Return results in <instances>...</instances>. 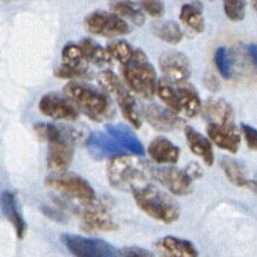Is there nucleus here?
<instances>
[{
  "mask_svg": "<svg viewBox=\"0 0 257 257\" xmlns=\"http://www.w3.org/2000/svg\"><path fill=\"white\" fill-rule=\"evenodd\" d=\"M135 201L144 212L160 222L175 223L180 216L176 201L152 184H145L132 191Z\"/></svg>",
  "mask_w": 257,
  "mask_h": 257,
  "instance_id": "20e7f679",
  "label": "nucleus"
},
{
  "mask_svg": "<svg viewBox=\"0 0 257 257\" xmlns=\"http://www.w3.org/2000/svg\"><path fill=\"white\" fill-rule=\"evenodd\" d=\"M86 30L90 34L103 36V37H119L131 32V28L125 20L115 13L106 11H95L88 14L84 21Z\"/></svg>",
  "mask_w": 257,
  "mask_h": 257,
  "instance_id": "6e6552de",
  "label": "nucleus"
},
{
  "mask_svg": "<svg viewBox=\"0 0 257 257\" xmlns=\"http://www.w3.org/2000/svg\"><path fill=\"white\" fill-rule=\"evenodd\" d=\"M241 131L244 136V139H246L248 147L250 150L255 151L256 146H257V132L256 128L252 127L251 125L246 123H241Z\"/></svg>",
  "mask_w": 257,
  "mask_h": 257,
  "instance_id": "c9c22d12",
  "label": "nucleus"
},
{
  "mask_svg": "<svg viewBox=\"0 0 257 257\" xmlns=\"http://www.w3.org/2000/svg\"><path fill=\"white\" fill-rule=\"evenodd\" d=\"M215 63L220 76L225 79H230L233 75V56L227 47L220 46L216 50Z\"/></svg>",
  "mask_w": 257,
  "mask_h": 257,
  "instance_id": "7c9ffc66",
  "label": "nucleus"
},
{
  "mask_svg": "<svg viewBox=\"0 0 257 257\" xmlns=\"http://www.w3.org/2000/svg\"><path fill=\"white\" fill-rule=\"evenodd\" d=\"M152 177L175 195H187L193 190V182L185 172L176 167L151 169Z\"/></svg>",
  "mask_w": 257,
  "mask_h": 257,
  "instance_id": "ddd939ff",
  "label": "nucleus"
},
{
  "mask_svg": "<svg viewBox=\"0 0 257 257\" xmlns=\"http://www.w3.org/2000/svg\"><path fill=\"white\" fill-rule=\"evenodd\" d=\"M138 5L152 18H161L166 12L162 0H138Z\"/></svg>",
  "mask_w": 257,
  "mask_h": 257,
  "instance_id": "72a5a7b5",
  "label": "nucleus"
},
{
  "mask_svg": "<svg viewBox=\"0 0 257 257\" xmlns=\"http://www.w3.org/2000/svg\"><path fill=\"white\" fill-rule=\"evenodd\" d=\"M98 80L103 90L114 96L120 108V111L125 119L128 120V123L136 128L142 127V116H140L135 96L127 91L124 84L120 83L117 76L111 70H104L99 75Z\"/></svg>",
  "mask_w": 257,
  "mask_h": 257,
  "instance_id": "423d86ee",
  "label": "nucleus"
},
{
  "mask_svg": "<svg viewBox=\"0 0 257 257\" xmlns=\"http://www.w3.org/2000/svg\"><path fill=\"white\" fill-rule=\"evenodd\" d=\"M247 52H248V55L249 58L251 60V63L256 66V45L255 44H250V45L247 46Z\"/></svg>",
  "mask_w": 257,
  "mask_h": 257,
  "instance_id": "ea45409f",
  "label": "nucleus"
},
{
  "mask_svg": "<svg viewBox=\"0 0 257 257\" xmlns=\"http://www.w3.org/2000/svg\"><path fill=\"white\" fill-rule=\"evenodd\" d=\"M156 250L161 256L167 257H196L199 256L198 249L191 241L168 235L158 241L155 244Z\"/></svg>",
  "mask_w": 257,
  "mask_h": 257,
  "instance_id": "6ab92c4d",
  "label": "nucleus"
},
{
  "mask_svg": "<svg viewBox=\"0 0 257 257\" xmlns=\"http://www.w3.org/2000/svg\"><path fill=\"white\" fill-rule=\"evenodd\" d=\"M35 132L42 140L48 143L47 167L55 172H64L74 159L77 132L51 123H38Z\"/></svg>",
  "mask_w": 257,
  "mask_h": 257,
  "instance_id": "f257e3e1",
  "label": "nucleus"
},
{
  "mask_svg": "<svg viewBox=\"0 0 257 257\" xmlns=\"http://www.w3.org/2000/svg\"><path fill=\"white\" fill-rule=\"evenodd\" d=\"M175 84L182 111H184L187 117H194L199 114L202 106L198 91L192 84L187 83V80Z\"/></svg>",
  "mask_w": 257,
  "mask_h": 257,
  "instance_id": "5701e85b",
  "label": "nucleus"
},
{
  "mask_svg": "<svg viewBox=\"0 0 257 257\" xmlns=\"http://www.w3.org/2000/svg\"><path fill=\"white\" fill-rule=\"evenodd\" d=\"M224 12L233 22H240L246 15L247 0H223Z\"/></svg>",
  "mask_w": 257,
  "mask_h": 257,
  "instance_id": "473e14b6",
  "label": "nucleus"
},
{
  "mask_svg": "<svg viewBox=\"0 0 257 257\" xmlns=\"http://www.w3.org/2000/svg\"><path fill=\"white\" fill-rule=\"evenodd\" d=\"M61 241L72 255L79 257H114L118 250L112 244L101 239L86 238L76 234L61 235Z\"/></svg>",
  "mask_w": 257,
  "mask_h": 257,
  "instance_id": "1a4fd4ad",
  "label": "nucleus"
},
{
  "mask_svg": "<svg viewBox=\"0 0 257 257\" xmlns=\"http://www.w3.org/2000/svg\"><path fill=\"white\" fill-rule=\"evenodd\" d=\"M45 184L47 187L62 194L64 198L77 201L83 207L95 201L93 187L85 179L76 174L58 172L56 175L48 177Z\"/></svg>",
  "mask_w": 257,
  "mask_h": 257,
  "instance_id": "0eeeda50",
  "label": "nucleus"
},
{
  "mask_svg": "<svg viewBox=\"0 0 257 257\" xmlns=\"http://www.w3.org/2000/svg\"><path fill=\"white\" fill-rule=\"evenodd\" d=\"M156 92H158L160 99L170 108L171 111H174L175 114L182 112V108H180L176 87L172 86L171 82H169L168 79H161L160 82H158Z\"/></svg>",
  "mask_w": 257,
  "mask_h": 257,
  "instance_id": "c85d7f7f",
  "label": "nucleus"
},
{
  "mask_svg": "<svg viewBox=\"0 0 257 257\" xmlns=\"http://www.w3.org/2000/svg\"><path fill=\"white\" fill-rule=\"evenodd\" d=\"M151 169L150 164L142 159L123 154L110 159L107 167V176L112 187L132 192L135 188L148 184L152 177Z\"/></svg>",
  "mask_w": 257,
  "mask_h": 257,
  "instance_id": "7ed1b4c3",
  "label": "nucleus"
},
{
  "mask_svg": "<svg viewBox=\"0 0 257 257\" xmlns=\"http://www.w3.org/2000/svg\"><path fill=\"white\" fill-rule=\"evenodd\" d=\"M201 115L211 124H233L234 112L230 103L222 98H211L201 106Z\"/></svg>",
  "mask_w": 257,
  "mask_h": 257,
  "instance_id": "a211bd4d",
  "label": "nucleus"
},
{
  "mask_svg": "<svg viewBox=\"0 0 257 257\" xmlns=\"http://www.w3.org/2000/svg\"><path fill=\"white\" fill-rule=\"evenodd\" d=\"M210 2H212V0H210Z\"/></svg>",
  "mask_w": 257,
  "mask_h": 257,
  "instance_id": "a19ab883",
  "label": "nucleus"
},
{
  "mask_svg": "<svg viewBox=\"0 0 257 257\" xmlns=\"http://www.w3.org/2000/svg\"><path fill=\"white\" fill-rule=\"evenodd\" d=\"M86 148L91 156L95 160L101 161L106 159H112L116 156L127 154L125 148L108 134L94 131L86 139Z\"/></svg>",
  "mask_w": 257,
  "mask_h": 257,
  "instance_id": "2eb2a0df",
  "label": "nucleus"
},
{
  "mask_svg": "<svg viewBox=\"0 0 257 257\" xmlns=\"http://www.w3.org/2000/svg\"><path fill=\"white\" fill-rule=\"evenodd\" d=\"M204 85H206L208 90L212 92H217L220 88L218 79L214 75H208L207 77H204Z\"/></svg>",
  "mask_w": 257,
  "mask_h": 257,
  "instance_id": "4c0bfd02",
  "label": "nucleus"
},
{
  "mask_svg": "<svg viewBox=\"0 0 257 257\" xmlns=\"http://www.w3.org/2000/svg\"><path fill=\"white\" fill-rule=\"evenodd\" d=\"M182 22L195 32L204 31V19L202 16V7L194 4H185L182 6L179 15Z\"/></svg>",
  "mask_w": 257,
  "mask_h": 257,
  "instance_id": "cd10ccee",
  "label": "nucleus"
},
{
  "mask_svg": "<svg viewBox=\"0 0 257 257\" xmlns=\"http://www.w3.org/2000/svg\"><path fill=\"white\" fill-rule=\"evenodd\" d=\"M220 167H222L225 176L233 185L238 187H248L254 192L256 191V182L247 178L243 168L235 160L224 158L220 161Z\"/></svg>",
  "mask_w": 257,
  "mask_h": 257,
  "instance_id": "a878e982",
  "label": "nucleus"
},
{
  "mask_svg": "<svg viewBox=\"0 0 257 257\" xmlns=\"http://www.w3.org/2000/svg\"><path fill=\"white\" fill-rule=\"evenodd\" d=\"M185 137H186L187 144L190 150L195 155L200 156L203 160L206 166L211 167L214 164V151H212V145L210 140L201 135L195 128L192 126H185Z\"/></svg>",
  "mask_w": 257,
  "mask_h": 257,
  "instance_id": "4be33fe9",
  "label": "nucleus"
},
{
  "mask_svg": "<svg viewBox=\"0 0 257 257\" xmlns=\"http://www.w3.org/2000/svg\"><path fill=\"white\" fill-rule=\"evenodd\" d=\"M43 211H44V214L47 215L48 217H51L52 219L58 220V222H63V220H66V217H64V215H62L61 212L53 210L52 208L43 207Z\"/></svg>",
  "mask_w": 257,
  "mask_h": 257,
  "instance_id": "58836bf2",
  "label": "nucleus"
},
{
  "mask_svg": "<svg viewBox=\"0 0 257 257\" xmlns=\"http://www.w3.org/2000/svg\"><path fill=\"white\" fill-rule=\"evenodd\" d=\"M159 66L163 75L171 83L185 82L192 74L191 63L182 52L169 51L160 56Z\"/></svg>",
  "mask_w": 257,
  "mask_h": 257,
  "instance_id": "f8f14e48",
  "label": "nucleus"
},
{
  "mask_svg": "<svg viewBox=\"0 0 257 257\" xmlns=\"http://www.w3.org/2000/svg\"><path fill=\"white\" fill-rule=\"evenodd\" d=\"M39 110L42 114L53 119L76 120L78 118V110L67 96L58 93H47L39 101Z\"/></svg>",
  "mask_w": 257,
  "mask_h": 257,
  "instance_id": "4468645a",
  "label": "nucleus"
},
{
  "mask_svg": "<svg viewBox=\"0 0 257 257\" xmlns=\"http://www.w3.org/2000/svg\"><path fill=\"white\" fill-rule=\"evenodd\" d=\"M107 51L112 59L117 60L122 64L126 63L134 54V48L123 39H115L108 43Z\"/></svg>",
  "mask_w": 257,
  "mask_h": 257,
  "instance_id": "2f4dec72",
  "label": "nucleus"
},
{
  "mask_svg": "<svg viewBox=\"0 0 257 257\" xmlns=\"http://www.w3.org/2000/svg\"><path fill=\"white\" fill-rule=\"evenodd\" d=\"M123 77L126 85L142 98L151 99L155 95L156 72L144 51H134L131 59L123 64Z\"/></svg>",
  "mask_w": 257,
  "mask_h": 257,
  "instance_id": "39448f33",
  "label": "nucleus"
},
{
  "mask_svg": "<svg viewBox=\"0 0 257 257\" xmlns=\"http://www.w3.org/2000/svg\"><path fill=\"white\" fill-rule=\"evenodd\" d=\"M118 256L124 257H152L154 254L151 251L146 250V249L137 247V246H130V247H123L118 249Z\"/></svg>",
  "mask_w": 257,
  "mask_h": 257,
  "instance_id": "f704fd0d",
  "label": "nucleus"
},
{
  "mask_svg": "<svg viewBox=\"0 0 257 257\" xmlns=\"http://www.w3.org/2000/svg\"><path fill=\"white\" fill-rule=\"evenodd\" d=\"M109 8L112 13L117 14L119 18L128 20L136 26H143L145 23L144 12L138 4L132 0H110Z\"/></svg>",
  "mask_w": 257,
  "mask_h": 257,
  "instance_id": "393cba45",
  "label": "nucleus"
},
{
  "mask_svg": "<svg viewBox=\"0 0 257 257\" xmlns=\"http://www.w3.org/2000/svg\"><path fill=\"white\" fill-rule=\"evenodd\" d=\"M192 182L200 179L203 176V169L198 162H190L183 170Z\"/></svg>",
  "mask_w": 257,
  "mask_h": 257,
  "instance_id": "e433bc0d",
  "label": "nucleus"
},
{
  "mask_svg": "<svg viewBox=\"0 0 257 257\" xmlns=\"http://www.w3.org/2000/svg\"><path fill=\"white\" fill-rule=\"evenodd\" d=\"M155 35L158 37L171 45H177L183 40V31L179 24L174 21H167L155 27Z\"/></svg>",
  "mask_w": 257,
  "mask_h": 257,
  "instance_id": "c756f323",
  "label": "nucleus"
},
{
  "mask_svg": "<svg viewBox=\"0 0 257 257\" xmlns=\"http://www.w3.org/2000/svg\"><path fill=\"white\" fill-rule=\"evenodd\" d=\"M78 214L83 222L82 228L84 232H114L118 228L103 204H96L95 201L84 206L82 210H78Z\"/></svg>",
  "mask_w": 257,
  "mask_h": 257,
  "instance_id": "9b49d317",
  "label": "nucleus"
},
{
  "mask_svg": "<svg viewBox=\"0 0 257 257\" xmlns=\"http://www.w3.org/2000/svg\"><path fill=\"white\" fill-rule=\"evenodd\" d=\"M63 93L78 111L95 122H103L114 117L115 108L110 98L98 88L85 83L70 82L64 86Z\"/></svg>",
  "mask_w": 257,
  "mask_h": 257,
  "instance_id": "f03ea898",
  "label": "nucleus"
},
{
  "mask_svg": "<svg viewBox=\"0 0 257 257\" xmlns=\"http://www.w3.org/2000/svg\"><path fill=\"white\" fill-rule=\"evenodd\" d=\"M106 131L127 152L134 153L137 156L145 155V148L143 144L140 143L135 132L125 124H108V125H106Z\"/></svg>",
  "mask_w": 257,
  "mask_h": 257,
  "instance_id": "aec40b11",
  "label": "nucleus"
},
{
  "mask_svg": "<svg viewBox=\"0 0 257 257\" xmlns=\"http://www.w3.org/2000/svg\"><path fill=\"white\" fill-rule=\"evenodd\" d=\"M209 138L216 146L235 154L239 151L241 138L236 127L233 124H211L209 123L207 128Z\"/></svg>",
  "mask_w": 257,
  "mask_h": 257,
  "instance_id": "f3484780",
  "label": "nucleus"
},
{
  "mask_svg": "<svg viewBox=\"0 0 257 257\" xmlns=\"http://www.w3.org/2000/svg\"><path fill=\"white\" fill-rule=\"evenodd\" d=\"M145 118L155 130L170 132L176 128L183 126V119L179 118L174 111L159 106V104H150L145 108Z\"/></svg>",
  "mask_w": 257,
  "mask_h": 257,
  "instance_id": "dca6fc26",
  "label": "nucleus"
},
{
  "mask_svg": "<svg viewBox=\"0 0 257 257\" xmlns=\"http://www.w3.org/2000/svg\"><path fill=\"white\" fill-rule=\"evenodd\" d=\"M0 207H2L4 216L13 224L19 238L23 239L27 231V225L18 210L16 199L13 193L8 191H4L2 193V195H0Z\"/></svg>",
  "mask_w": 257,
  "mask_h": 257,
  "instance_id": "b1692460",
  "label": "nucleus"
},
{
  "mask_svg": "<svg viewBox=\"0 0 257 257\" xmlns=\"http://www.w3.org/2000/svg\"><path fill=\"white\" fill-rule=\"evenodd\" d=\"M148 155L156 163L174 164L179 159L180 151L178 146H176L170 140L164 137H158L148 146Z\"/></svg>",
  "mask_w": 257,
  "mask_h": 257,
  "instance_id": "412c9836",
  "label": "nucleus"
},
{
  "mask_svg": "<svg viewBox=\"0 0 257 257\" xmlns=\"http://www.w3.org/2000/svg\"><path fill=\"white\" fill-rule=\"evenodd\" d=\"M62 64L54 71L59 78L74 79L84 77L87 74L88 62L82 48L77 44L69 43L62 50Z\"/></svg>",
  "mask_w": 257,
  "mask_h": 257,
  "instance_id": "9d476101",
  "label": "nucleus"
},
{
  "mask_svg": "<svg viewBox=\"0 0 257 257\" xmlns=\"http://www.w3.org/2000/svg\"><path fill=\"white\" fill-rule=\"evenodd\" d=\"M79 46L82 48L83 54L85 55L88 62L93 63L98 67H103L111 62V56L108 53V51L102 46H100L94 40L85 38L79 43Z\"/></svg>",
  "mask_w": 257,
  "mask_h": 257,
  "instance_id": "bb28decb",
  "label": "nucleus"
}]
</instances>
